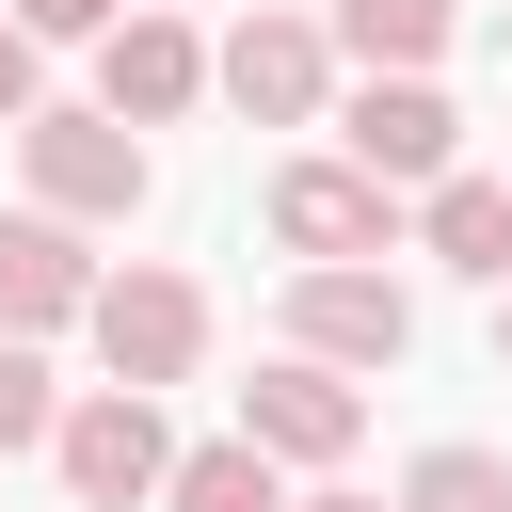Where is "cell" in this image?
<instances>
[{
	"instance_id": "1",
	"label": "cell",
	"mask_w": 512,
	"mask_h": 512,
	"mask_svg": "<svg viewBox=\"0 0 512 512\" xmlns=\"http://www.w3.org/2000/svg\"><path fill=\"white\" fill-rule=\"evenodd\" d=\"M80 336H96V368H112L128 400H160V384H192V352H208V288H192V272H96Z\"/></svg>"
},
{
	"instance_id": "2",
	"label": "cell",
	"mask_w": 512,
	"mask_h": 512,
	"mask_svg": "<svg viewBox=\"0 0 512 512\" xmlns=\"http://www.w3.org/2000/svg\"><path fill=\"white\" fill-rule=\"evenodd\" d=\"M16 160H32V208H48V224H128V208L160 192V176H144V128H112V112H32Z\"/></svg>"
},
{
	"instance_id": "3",
	"label": "cell",
	"mask_w": 512,
	"mask_h": 512,
	"mask_svg": "<svg viewBox=\"0 0 512 512\" xmlns=\"http://www.w3.org/2000/svg\"><path fill=\"white\" fill-rule=\"evenodd\" d=\"M288 352L336 368V384L352 368H400L416 352V288L400 272H288Z\"/></svg>"
},
{
	"instance_id": "4",
	"label": "cell",
	"mask_w": 512,
	"mask_h": 512,
	"mask_svg": "<svg viewBox=\"0 0 512 512\" xmlns=\"http://www.w3.org/2000/svg\"><path fill=\"white\" fill-rule=\"evenodd\" d=\"M272 240L304 272H368V256H400V192H368L352 160H288L272 176Z\"/></svg>"
},
{
	"instance_id": "5",
	"label": "cell",
	"mask_w": 512,
	"mask_h": 512,
	"mask_svg": "<svg viewBox=\"0 0 512 512\" xmlns=\"http://www.w3.org/2000/svg\"><path fill=\"white\" fill-rule=\"evenodd\" d=\"M48 448H64V496H80V512H128V496H160V464H176L160 400H128V384H96L80 416H48Z\"/></svg>"
},
{
	"instance_id": "6",
	"label": "cell",
	"mask_w": 512,
	"mask_h": 512,
	"mask_svg": "<svg viewBox=\"0 0 512 512\" xmlns=\"http://www.w3.org/2000/svg\"><path fill=\"white\" fill-rule=\"evenodd\" d=\"M192 96H208V48H192L176 16H112V32H96V112H112V128H176Z\"/></svg>"
},
{
	"instance_id": "7",
	"label": "cell",
	"mask_w": 512,
	"mask_h": 512,
	"mask_svg": "<svg viewBox=\"0 0 512 512\" xmlns=\"http://www.w3.org/2000/svg\"><path fill=\"white\" fill-rule=\"evenodd\" d=\"M448 144H464V112H448L432 80H368V96H352V176H368V192H432V176H464Z\"/></svg>"
},
{
	"instance_id": "8",
	"label": "cell",
	"mask_w": 512,
	"mask_h": 512,
	"mask_svg": "<svg viewBox=\"0 0 512 512\" xmlns=\"http://www.w3.org/2000/svg\"><path fill=\"white\" fill-rule=\"evenodd\" d=\"M352 432H368V400H352L336 368H304V352L240 384V448H256V464H336Z\"/></svg>"
},
{
	"instance_id": "9",
	"label": "cell",
	"mask_w": 512,
	"mask_h": 512,
	"mask_svg": "<svg viewBox=\"0 0 512 512\" xmlns=\"http://www.w3.org/2000/svg\"><path fill=\"white\" fill-rule=\"evenodd\" d=\"M208 80H224L256 128H304V112H320V80H336V48H320L304 16H240V32L208 48Z\"/></svg>"
},
{
	"instance_id": "10",
	"label": "cell",
	"mask_w": 512,
	"mask_h": 512,
	"mask_svg": "<svg viewBox=\"0 0 512 512\" xmlns=\"http://www.w3.org/2000/svg\"><path fill=\"white\" fill-rule=\"evenodd\" d=\"M96 304V256H80V224H0V336H48V320H80Z\"/></svg>"
},
{
	"instance_id": "11",
	"label": "cell",
	"mask_w": 512,
	"mask_h": 512,
	"mask_svg": "<svg viewBox=\"0 0 512 512\" xmlns=\"http://www.w3.org/2000/svg\"><path fill=\"white\" fill-rule=\"evenodd\" d=\"M416 240H432L448 272H496V288H512V192H496V176H432V192H416Z\"/></svg>"
},
{
	"instance_id": "12",
	"label": "cell",
	"mask_w": 512,
	"mask_h": 512,
	"mask_svg": "<svg viewBox=\"0 0 512 512\" xmlns=\"http://www.w3.org/2000/svg\"><path fill=\"white\" fill-rule=\"evenodd\" d=\"M336 48H352V64H368V80H384V64H400V80H416V64H432V48H448V0H336Z\"/></svg>"
},
{
	"instance_id": "13",
	"label": "cell",
	"mask_w": 512,
	"mask_h": 512,
	"mask_svg": "<svg viewBox=\"0 0 512 512\" xmlns=\"http://www.w3.org/2000/svg\"><path fill=\"white\" fill-rule=\"evenodd\" d=\"M160 512H288V496H272V464L224 432V448H176V464H160Z\"/></svg>"
},
{
	"instance_id": "14",
	"label": "cell",
	"mask_w": 512,
	"mask_h": 512,
	"mask_svg": "<svg viewBox=\"0 0 512 512\" xmlns=\"http://www.w3.org/2000/svg\"><path fill=\"white\" fill-rule=\"evenodd\" d=\"M400 512H512V464L496 448H416L400 464Z\"/></svg>"
},
{
	"instance_id": "15",
	"label": "cell",
	"mask_w": 512,
	"mask_h": 512,
	"mask_svg": "<svg viewBox=\"0 0 512 512\" xmlns=\"http://www.w3.org/2000/svg\"><path fill=\"white\" fill-rule=\"evenodd\" d=\"M48 416H64V400H48V352H32V336H0V448H32Z\"/></svg>"
},
{
	"instance_id": "16",
	"label": "cell",
	"mask_w": 512,
	"mask_h": 512,
	"mask_svg": "<svg viewBox=\"0 0 512 512\" xmlns=\"http://www.w3.org/2000/svg\"><path fill=\"white\" fill-rule=\"evenodd\" d=\"M16 32L32 48H80V32H112V0H16Z\"/></svg>"
},
{
	"instance_id": "17",
	"label": "cell",
	"mask_w": 512,
	"mask_h": 512,
	"mask_svg": "<svg viewBox=\"0 0 512 512\" xmlns=\"http://www.w3.org/2000/svg\"><path fill=\"white\" fill-rule=\"evenodd\" d=\"M32 112H48V96H32V32L0 16V128H32Z\"/></svg>"
},
{
	"instance_id": "18",
	"label": "cell",
	"mask_w": 512,
	"mask_h": 512,
	"mask_svg": "<svg viewBox=\"0 0 512 512\" xmlns=\"http://www.w3.org/2000/svg\"><path fill=\"white\" fill-rule=\"evenodd\" d=\"M304 512H384V496H304Z\"/></svg>"
},
{
	"instance_id": "19",
	"label": "cell",
	"mask_w": 512,
	"mask_h": 512,
	"mask_svg": "<svg viewBox=\"0 0 512 512\" xmlns=\"http://www.w3.org/2000/svg\"><path fill=\"white\" fill-rule=\"evenodd\" d=\"M496 352H512V304H496Z\"/></svg>"
}]
</instances>
